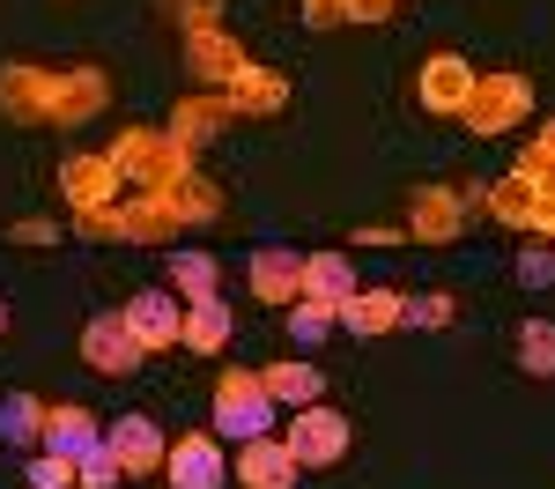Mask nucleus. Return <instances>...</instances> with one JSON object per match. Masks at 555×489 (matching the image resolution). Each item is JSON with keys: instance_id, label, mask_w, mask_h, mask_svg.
<instances>
[{"instance_id": "17", "label": "nucleus", "mask_w": 555, "mask_h": 489, "mask_svg": "<svg viewBox=\"0 0 555 489\" xmlns=\"http://www.w3.org/2000/svg\"><path fill=\"white\" fill-rule=\"evenodd\" d=\"M297 297H319V305L341 311L348 297H356V267H348V253H311L304 260V289Z\"/></svg>"}, {"instance_id": "1", "label": "nucleus", "mask_w": 555, "mask_h": 489, "mask_svg": "<svg viewBox=\"0 0 555 489\" xmlns=\"http://www.w3.org/2000/svg\"><path fill=\"white\" fill-rule=\"evenodd\" d=\"M0 112L30 127H75L104 112V75L96 67H0Z\"/></svg>"}, {"instance_id": "9", "label": "nucleus", "mask_w": 555, "mask_h": 489, "mask_svg": "<svg viewBox=\"0 0 555 489\" xmlns=\"http://www.w3.org/2000/svg\"><path fill=\"white\" fill-rule=\"evenodd\" d=\"M60 193H67L75 216H104V208L119 201V171H112V156H67V164H60Z\"/></svg>"}, {"instance_id": "31", "label": "nucleus", "mask_w": 555, "mask_h": 489, "mask_svg": "<svg viewBox=\"0 0 555 489\" xmlns=\"http://www.w3.org/2000/svg\"><path fill=\"white\" fill-rule=\"evenodd\" d=\"M392 8H400V0H341V15H348V23H385Z\"/></svg>"}, {"instance_id": "23", "label": "nucleus", "mask_w": 555, "mask_h": 489, "mask_svg": "<svg viewBox=\"0 0 555 489\" xmlns=\"http://www.w3.org/2000/svg\"><path fill=\"white\" fill-rule=\"evenodd\" d=\"M222 96H230V119H267V112H282V104H289V82H282V75H245V82L237 89H222Z\"/></svg>"}, {"instance_id": "32", "label": "nucleus", "mask_w": 555, "mask_h": 489, "mask_svg": "<svg viewBox=\"0 0 555 489\" xmlns=\"http://www.w3.org/2000/svg\"><path fill=\"white\" fill-rule=\"evenodd\" d=\"M304 23H311V30H334L348 15H341V0H304Z\"/></svg>"}, {"instance_id": "7", "label": "nucleus", "mask_w": 555, "mask_h": 489, "mask_svg": "<svg viewBox=\"0 0 555 489\" xmlns=\"http://www.w3.org/2000/svg\"><path fill=\"white\" fill-rule=\"evenodd\" d=\"M164 475H171V489H222V482H230L222 438H208V430H185V438L164 452Z\"/></svg>"}, {"instance_id": "33", "label": "nucleus", "mask_w": 555, "mask_h": 489, "mask_svg": "<svg viewBox=\"0 0 555 489\" xmlns=\"http://www.w3.org/2000/svg\"><path fill=\"white\" fill-rule=\"evenodd\" d=\"M215 8H222V0H185V38H193V30H222Z\"/></svg>"}, {"instance_id": "21", "label": "nucleus", "mask_w": 555, "mask_h": 489, "mask_svg": "<svg viewBox=\"0 0 555 489\" xmlns=\"http://www.w3.org/2000/svg\"><path fill=\"white\" fill-rule=\"evenodd\" d=\"M171 289L185 297V305L215 297V289H222V267H215V253H201V245H178V253H171Z\"/></svg>"}, {"instance_id": "4", "label": "nucleus", "mask_w": 555, "mask_h": 489, "mask_svg": "<svg viewBox=\"0 0 555 489\" xmlns=\"http://www.w3.org/2000/svg\"><path fill=\"white\" fill-rule=\"evenodd\" d=\"M348 438H356V430H348V415H341V408H326V400L297 408V423L282 430V445L297 452V467H334V460L348 452Z\"/></svg>"}, {"instance_id": "5", "label": "nucleus", "mask_w": 555, "mask_h": 489, "mask_svg": "<svg viewBox=\"0 0 555 489\" xmlns=\"http://www.w3.org/2000/svg\"><path fill=\"white\" fill-rule=\"evenodd\" d=\"M104 452L119 460V475H164L171 438L156 430V415H119V423H104Z\"/></svg>"}, {"instance_id": "24", "label": "nucleus", "mask_w": 555, "mask_h": 489, "mask_svg": "<svg viewBox=\"0 0 555 489\" xmlns=\"http://www.w3.org/2000/svg\"><path fill=\"white\" fill-rule=\"evenodd\" d=\"M44 438V400L38 394H8L0 400V445H38Z\"/></svg>"}, {"instance_id": "15", "label": "nucleus", "mask_w": 555, "mask_h": 489, "mask_svg": "<svg viewBox=\"0 0 555 489\" xmlns=\"http://www.w3.org/2000/svg\"><path fill=\"white\" fill-rule=\"evenodd\" d=\"M297 289H304V253H289V245L253 253V297L259 305H297Z\"/></svg>"}, {"instance_id": "18", "label": "nucleus", "mask_w": 555, "mask_h": 489, "mask_svg": "<svg viewBox=\"0 0 555 489\" xmlns=\"http://www.w3.org/2000/svg\"><path fill=\"white\" fill-rule=\"evenodd\" d=\"M222 342H230V305H222V297H201V305H185V326H178V349L215 356Z\"/></svg>"}, {"instance_id": "3", "label": "nucleus", "mask_w": 555, "mask_h": 489, "mask_svg": "<svg viewBox=\"0 0 555 489\" xmlns=\"http://www.w3.org/2000/svg\"><path fill=\"white\" fill-rule=\"evenodd\" d=\"M474 133H512L533 119V82L526 75H512V67H496V75H474V96L467 112H460Z\"/></svg>"}, {"instance_id": "12", "label": "nucleus", "mask_w": 555, "mask_h": 489, "mask_svg": "<svg viewBox=\"0 0 555 489\" xmlns=\"http://www.w3.org/2000/svg\"><path fill=\"white\" fill-rule=\"evenodd\" d=\"M82 363L96 371V378H127L133 363H141V342L127 334L119 311H104V319H89V326H82Z\"/></svg>"}, {"instance_id": "25", "label": "nucleus", "mask_w": 555, "mask_h": 489, "mask_svg": "<svg viewBox=\"0 0 555 489\" xmlns=\"http://www.w3.org/2000/svg\"><path fill=\"white\" fill-rule=\"evenodd\" d=\"M518 371L526 378H555V319H526L518 326Z\"/></svg>"}, {"instance_id": "6", "label": "nucleus", "mask_w": 555, "mask_h": 489, "mask_svg": "<svg viewBox=\"0 0 555 489\" xmlns=\"http://www.w3.org/2000/svg\"><path fill=\"white\" fill-rule=\"evenodd\" d=\"M119 319H127V334L141 342V356H156V349H178L185 305H178V289H141L133 305H119Z\"/></svg>"}, {"instance_id": "19", "label": "nucleus", "mask_w": 555, "mask_h": 489, "mask_svg": "<svg viewBox=\"0 0 555 489\" xmlns=\"http://www.w3.org/2000/svg\"><path fill=\"white\" fill-rule=\"evenodd\" d=\"M489 216L504 222V230H518V237H533V222H541V185H526V178H504L496 193H489Z\"/></svg>"}, {"instance_id": "34", "label": "nucleus", "mask_w": 555, "mask_h": 489, "mask_svg": "<svg viewBox=\"0 0 555 489\" xmlns=\"http://www.w3.org/2000/svg\"><path fill=\"white\" fill-rule=\"evenodd\" d=\"M52 237H60L52 222H15V245H52Z\"/></svg>"}, {"instance_id": "35", "label": "nucleus", "mask_w": 555, "mask_h": 489, "mask_svg": "<svg viewBox=\"0 0 555 489\" xmlns=\"http://www.w3.org/2000/svg\"><path fill=\"white\" fill-rule=\"evenodd\" d=\"M0 334H8V305H0Z\"/></svg>"}, {"instance_id": "26", "label": "nucleus", "mask_w": 555, "mask_h": 489, "mask_svg": "<svg viewBox=\"0 0 555 489\" xmlns=\"http://www.w3.org/2000/svg\"><path fill=\"white\" fill-rule=\"evenodd\" d=\"M282 311H289V334H297L304 349H311V342H326V334L341 326V311L319 305V297H297V305H282Z\"/></svg>"}, {"instance_id": "14", "label": "nucleus", "mask_w": 555, "mask_h": 489, "mask_svg": "<svg viewBox=\"0 0 555 489\" xmlns=\"http://www.w3.org/2000/svg\"><path fill=\"white\" fill-rule=\"evenodd\" d=\"M44 452H60V460H89L96 445H104V423L89 415V408H75V400H60V408H44Z\"/></svg>"}, {"instance_id": "11", "label": "nucleus", "mask_w": 555, "mask_h": 489, "mask_svg": "<svg viewBox=\"0 0 555 489\" xmlns=\"http://www.w3.org/2000/svg\"><path fill=\"white\" fill-rule=\"evenodd\" d=\"M185 60H193V75L215 82V89H237L253 75V52L230 38V30H193V38H185Z\"/></svg>"}, {"instance_id": "20", "label": "nucleus", "mask_w": 555, "mask_h": 489, "mask_svg": "<svg viewBox=\"0 0 555 489\" xmlns=\"http://www.w3.org/2000/svg\"><path fill=\"white\" fill-rule=\"evenodd\" d=\"M222 119H230V96H193V104H178V112H171V127H164V133H171L178 149L193 156V149L222 127Z\"/></svg>"}, {"instance_id": "10", "label": "nucleus", "mask_w": 555, "mask_h": 489, "mask_svg": "<svg viewBox=\"0 0 555 489\" xmlns=\"http://www.w3.org/2000/svg\"><path fill=\"white\" fill-rule=\"evenodd\" d=\"M460 230H467L460 193H452V185H415V201H408V237H415V245H452Z\"/></svg>"}, {"instance_id": "22", "label": "nucleus", "mask_w": 555, "mask_h": 489, "mask_svg": "<svg viewBox=\"0 0 555 489\" xmlns=\"http://www.w3.org/2000/svg\"><path fill=\"white\" fill-rule=\"evenodd\" d=\"M259 386L274 394V408H311V400H319V371L297 363V356H282V363H267V371H259Z\"/></svg>"}, {"instance_id": "27", "label": "nucleus", "mask_w": 555, "mask_h": 489, "mask_svg": "<svg viewBox=\"0 0 555 489\" xmlns=\"http://www.w3.org/2000/svg\"><path fill=\"white\" fill-rule=\"evenodd\" d=\"M452 319H460V297H452V289L408 297V326H452Z\"/></svg>"}, {"instance_id": "2", "label": "nucleus", "mask_w": 555, "mask_h": 489, "mask_svg": "<svg viewBox=\"0 0 555 489\" xmlns=\"http://www.w3.org/2000/svg\"><path fill=\"white\" fill-rule=\"evenodd\" d=\"M274 430V394L259 386V371H222L215 378V438H267Z\"/></svg>"}, {"instance_id": "13", "label": "nucleus", "mask_w": 555, "mask_h": 489, "mask_svg": "<svg viewBox=\"0 0 555 489\" xmlns=\"http://www.w3.org/2000/svg\"><path fill=\"white\" fill-rule=\"evenodd\" d=\"M297 475L304 467L282 438H245L237 445V482L245 489H297Z\"/></svg>"}, {"instance_id": "28", "label": "nucleus", "mask_w": 555, "mask_h": 489, "mask_svg": "<svg viewBox=\"0 0 555 489\" xmlns=\"http://www.w3.org/2000/svg\"><path fill=\"white\" fill-rule=\"evenodd\" d=\"M119 482H127V475H119V460H112L104 445H96L89 460H75V489H119Z\"/></svg>"}, {"instance_id": "30", "label": "nucleus", "mask_w": 555, "mask_h": 489, "mask_svg": "<svg viewBox=\"0 0 555 489\" xmlns=\"http://www.w3.org/2000/svg\"><path fill=\"white\" fill-rule=\"evenodd\" d=\"M518 282H555V245H541V237H533V245L518 253Z\"/></svg>"}, {"instance_id": "29", "label": "nucleus", "mask_w": 555, "mask_h": 489, "mask_svg": "<svg viewBox=\"0 0 555 489\" xmlns=\"http://www.w3.org/2000/svg\"><path fill=\"white\" fill-rule=\"evenodd\" d=\"M30 489H75V460L38 452V460H30Z\"/></svg>"}, {"instance_id": "16", "label": "nucleus", "mask_w": 555, "mask_h": 489, "mask_svg": "<svg viewBox=\"0 0 555 489\" xmlns=\"http://www.w3.org/2000/svg\"><path fill=\"white\" fill-rule=\"evenodd\" d=\"M341 326L348 334H392V326H408V297L400 289H356L341 305Z\"/></svg>"}, {"instance_id": "8", "label": "nucleus", "mask_w": 555, "mask_h": 489, "mask_svg": "<svg viewBox=\"0 0 555 489\" xmlns=\"http://www.w3.org/2000/svg\"><path fill=\"white\" fill-rule=\"evenodd\" d=\"M467 96H474V67L460 60V52H437L423 75H415V104L437 112V119H460V112H467Z\"/></svg>"}]
</instances>
